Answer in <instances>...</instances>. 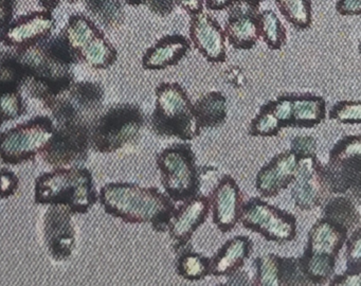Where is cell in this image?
<instances>
[{
    "label": "cell",
    "instance_id": "cell-20",
    "mask_svg": "<svg viewBox=\"0 0 361 286\" xmlns=\"http://www.w3.org/2000/svg\"><path fill=\"white\" fill-rule=\"evenodd\" d=\"M348 234V231L344 227L327 218H320L308 231L307 244L304 251L338 260L340 251L345 245Z\"/></svg>",
    "mask_w": 361,
    "mask_h": 286
},
{
    "label": "cell",
    "instance_id": "cell-6",
    "mask_svg": "<svg viewBox=\"0 0 361 286\" xmlns=\"http://www.w3.org/2000/svg\"><path fill=\"white\" fill-rule=\"evenodd\" d=\"M193 148L190 143H174L158 153L156 165L166 194L183 203L200 193L202 176Z\"/></svg>",
    "mask_w": 361,
    "mask_h": 286
},
{
    "label": "cell",
    "instance_id": "cell-21",
    "mask_svg": "<svg viewBox=\"0 0 361 286\" xmlns=\"http://www.w3.org/2000/svg\"><path fill=\"white\" fill-rule=\"evenodd\" d=\"M252 247V241L246 235L228 239L210 258V275L228 277L240 270L250 258Z\"/></svg>",
    "mask_w": 361,
    "mask_h": 286
},
{
    "label": "cell",
    "instance_id": "cell-42",
    "mask_svg": "<svg viewBox=\"0 0 361 286\" xmlns=\"http://www.w3.org/2000/svg\"><path fill=\"white\" fill-rule=\"evenodd\" d=\"M225 285H251V279L247 271L240 270L228 275Z\"/></svg>",
    "mask_w": 361,
    "mask_h": 286
},
{
    "label": "cell",
    "instance_id": "cell-22",
    "mask_svg": "<svg viewBox=\"0 0 361 286\" xmlns=\"http://www.w3.org/2000/svg\"><path fill=\"white\" fill-rule=\"evenodd\" d=\"M191 50V42L180 34L160 38L142 57V67L147 70H164L178 65Z\"/></svg>",
    "mask_w": 361,
    "mask_h": 286
},
{
    "label": "cell",
    "instance_id": "cell-13",
    "mask_svg": "<svg viewBox=\"0 0 361 286\" xmlns=\"http://www.w3.org/2000/svg\"><path fill=\"white\" fill-rule=\"evenodd\" d=\"M75 214L67 205H49L44 215V239L49 256L56 262L69 260L77 245V232L73 218Z\"/></svg>",
    "mask_w": 361,
    "mask_h": 286
},
{
    "label": "cell",
    "instance_id": "cell-12",
    "mask_svg": "<svg viewBox=\"0 0 361 286\" xmlns=\"http://www.w3.org/2000/svg\"><path fill=\"white\" fill-rule=\"evenodd\" d=\"M291 184L293 203L302 211H310L321 207L331 197L324 167L317 155L299 157Z\"/></svg>",
    "mask_w": 361,
    "mask_h": 286
},
{
    "label": "cell",
    "instance_id": "cell-43",
    "mask_svg": "<svg viewBox=\"0 0 361 286\" xmlns=\"http://www.w3.org/2000/svg\"><path fill=\"white\" fill-rule=\"evenodd\" d=\"M175 4H178L181 8H185L188 13L194 15L202 12L204 1L202 0H174Z\"/></svg>",
    "mask_w": 361,
    "mask_h": 286
},
{
    "label": "cell",
    "instance_id": "cell-47",
    "mask_svg": "<svg viewBox=\"0 0 361 286\" xmlns=\"http://www.w3.org/2000/svg\"><path fill=\"white\" fill-rule=\"evenodd\" d=\"M4 123H5V120H4L3 114H1V112H0V127H1Z\"/></svg>",
    "mask_w": 361,
    "mask_h": 286
},
{
    "label": "cell",
    "instance_id": "cell-35",
    "mask_svg": "<svg viewBox=\"0 0 361 286\" xmlns=\"http://www.w3.org/2000/svg\"><path fill=\"white\" fill-rule=\"evenodd\" d=\"M282 286H310V281L304 275L299 258L282 256Z\"/></svg>",
    "mask_w": 361,
    "mask_h": 286
},
{
    "label": "cell",
    "instance_id": "cell-16",
    "mask_svg": "<svg viewBox=\"0 0 361 286\" xmlns=\"http://www.w3.org/2000/svg\"><path fill=\"white\" fill-rule=\"evenodd\" d=\"M229 44L238 50H250L259 40L257 6L245 0H238L230 6L226 28L224 30Z\"/></svg>",
    "mask_w": 361,
    "mask_h": 286
},
{
    "label": "cell",
    "instance_id": "cell-30",
    "mask_svg": "<svg viewBox=\"0 0 361 286\" xmlns=\"http://www.w3.org/2000/svg\"><path fill=\"white\" fill-rule=\"evenodd\" d=\"M90 14L105 28H117L124 18L122 0H84Z\"/></svg>",
    "mask_w": 361,
    "mask_h": 286
},
{
    "label": "cell",
    "instance_id": "cell-1",
    "mask_svg": "<svg viewBox=\"0 0 361 286\" xmlns=\"http://www.w3.org/2000/svg\"><path fill=\"white\" fill-rule=\"evenodd\" d=\"M12 49L25 73L23 90L45 104L75 82L73 65L79 63L62 33L35 44Z\"/></svg>",
    "mask_w": 361,
    "mask_h": 286
},
{
    "label": "cell",
    "instance_id": "cell-8",
    "mask_svg": "<svg viewBox=\"0 0 361 286\" xmlns=\"http://www.w3.org/2000/svg\"><path fill=\"white\" fill-rule=\"evenodd\" d=\"M56 123L48 116H37L0 133V159L6 165H22L41 154L54 135Z\"/></svg>",
    "mask_w": 361,
    "mask_h": 286
},
{
    "label": "cell",
    "instance_id": "cell-5",
    "mask_svg": "<svg viewBox=\"0 0 361 286\" xmlns=\"http://www.w3.org/2000/svg\"><path fill=\"white\" fill-rule=\"evenodd\" d=\"M145 125V114L138 104L117 103L102 110L90 127V148L111 154L136 143Z\"/></svg>",
    "mask_w": 361,
    "mask_h": 286
},
{
    "label": "cell",
    "instance_id": "cell-34",
    "mask_svg": "<svg viewBox=\"0 0 361 286\" xmlns=\"http://www.w3.org/2000/svg\"><path fill=\"white\" fill-rule=\"evenodd\" d=\"M329 118L341 124H360L361 102L359 100L337 102L329 109Z\"/></svg>",
    "mask_w": 361,
    "mask_h": 286
},
{
    "label": "cell",
    "instance_id": "cell-3",
    "mask_svg": "<svg viewBox=\"0 0 361 286\" xmlns=\"http://www.w3.org/2000/svg\"><path fill=\"white\" fill-rule=\"evenodd\" d=\"M92 172L86 167H56L35 180L37 205H67L75 214H85L98 201Z\"/></svg>",
    "mask_w": 361,
    "mask_h": 286
},
{
    "label": "cell",
    "instance_id": "cell-23",
    "mask_svg": "<svg viewBox=\"0 0 361 286\" xmlns=\"http://www.w3.org/2000/svg\"><path fill=\"white\" fill-rule=\"evenodd\" d=\"M289 126L312 129L326 119V101L314 93H288Z\"/></svg>",
    "mask_w": 361,
    "mask_h": 286
},
{
    "label": "cell",
    "instance_id": "cell-24",
    "mask_svg": "<svg viewBox=\"0 0 361 286\" xmlns=\"http://www.w3.org/2000/svg\"><path fill=\"white\" fill-rule=\"evenodd\" d=\"M194 114L200 129H213L227 121V97L221 91L204 93L193 103Z\"/></svg>",
    "mask_w": 361,
    "mask_h": 286
},
{
    "label": "cell",
    "instance_id": "cell-26",
    "mask_svg": "<svg viewBox=\"0 0 361 286\" xmlns=\"http://www.w3.org/2000/svg\"><path fill=\"white\" fill-rule=\"evenodd\" d=\"M117 59V50L102 32L97 34L79 52V61H83L94 69H107Z\"/></svg>",
    "mask_w": 361,
    "mask_h": 286
},
{
    "label": "cell",
    "instance_id": "cell-7",
    "mask_svg": "<svg viewBox=\"0 0 361 286\" xmlns=\"http://www.w3.org/2000/svg\"><path fill=\"white\" fill-rule=\"evenodd\" d=\"M105 91L100 83L73 82L64 90L44 104L59 124L92 127L102 112Z\"/></svg>",
    "mask_w": 361,
    "mask_h": 286
},
{
    "label": "cell",
    "instance_id": "cell-19",
    "mask_svg": "<svg viewBox=\"0 0 361 286\" xmlns=\"http://www.w3.org/2000/svg\"><path fill=\"white\" fill-rule=\"evenodd\" d=\"M56 27V19L48 11L35 12L20 17L10 23L3 33L1 42L13 48L35 44L51 35Z\"/></svg>",
    "mask_w": 361,
    "mask_h": 286
},
{
    "label": "cell",
    "instance_id": "cell-36",
    "mask_svg": "<svg viewBox=\"0 0 361 286\" xmlns=\"http://www.w3.org/2000/svg\"><path fill=\"white\" fill-rule=\"evenodd\" d=\"M346 245V269L361 273V227L357 226L352 234L348 237Z\"/></svg>",
    "mask_w": 361,
    "mask_h": 286
},
{
    "label": "cell",
    "instance_id": "cell-39",
    "mask_svg": "<svg viewBox=\"0 0 361 286\" xmlns=\"http://www.w3.org/2000/svg\"><path fill=\"white\" fill-rule=\"evenodd\" d=\"M361 281V273L345 270L341 275H334L329 280L331 286H359Z\"/></svg>",
    "mask_w": 361,
    "mask_h": 286
},
{
    "label": "cell",
    "instance_id": "cell-41",
    "mask_svg": "<svg viewBox=\"0 0 361 286\" xmlns=\"http://www.w3.org/2000/svg\"><path fill=\"white\" fill-rule=\"evenodd\" d=\"M336 8L341 15H359L361 13V0H339Z\"/></svg>",
    "mask_w": 361,
    "mask_h": 286
},
{
    "label": "cell",
    "instance_id": "cell-48",
    "mask_svg": "<svg viewBox=\"0 0 361 286\" xmlns=\"http://www.w3.org/2000/svg\"><path fill=\"white\" fill-rule=\"evenodd\" d=\"M3 31H0V42H1V40H3Z\"/></svg>",
    "mask_w": 361,
    "mask_h": 286
},
{
    "label": "cell",
    "instance_id": "cell-27",
    "mask_svg": "<svg viewBox=\"0 0 361 286\" xmlns=\"http://www.w3.org/2000/svg\"><path fill=\"white\" fill-rule=\"evenodd\" d=\"M176 271L188 281H200L210 275V258L194 251L191 244L176 252Z\"/></svg>",
    "mask_w": 361,
    "mask_h": 286
},
{
    "label": "cell",
    "instance_id": "cell-4",
    "mask_svg": "<svg viewBox=\"0 0 361 286\" xmlns=\"http://www.w3.org/2000/svg\"><path fill=\"white\" fill-rule=\"evenodd\" d=\"M155 108L149 125L155 135L192 141L202 129L196 122L193 103L183 85L162 82L155 89Z\"/></svg>",
    "mask_w": 361,
    "mask_h": 286
},
{
    "label": "cell",
    "instance_id": "cell-49",
    "mask_svg": "<svg viewBox=\"0 0 361 286\" xmlns=\"http://www.w3.org/2000/svg\"><path fill=\"white\" fill-rule=\"evenodd\" d=\"M67 1H69V2H75V1H80V0H67Z\"/></svg>",
    "mask_w": 361,
    "mask_h": 286
},
{
    "label": "cell",
    "instance_id": "cell-38",
    "mask_svg": "<svg viewBox=\"0 0 361 286\" xmlns=\"http://www.w3.org/2000/svg\"><path fill=\"white\" fill-rule=\"evenodd\" d=\"M290 150L298 157L317 155V141L312 136L298 135L291 139Z\"/></svg>",
    "mask_w": 361,
    "mask_h": 286
},
{
    "label": "cell",
    "instance_id": "cell-25",
    "mask_svg": "<svg viewBox=\"0 0 361 286\" xmlns=\"http://www.w3.org/2000/svg\"><path fill=\"white\" fill-rule=\"evenodd\" d=\"M360 199L352 195L340 194L326 201L323 207L322 218H327L346 230H354L360 225Z\"/></svg>",
    "mask_w": 361,
    "mask_h": 286
},
{
    "label": "cell",
    "instance_id": "cell-15",
    "mask_svg": "<svg viewBox=\"0 0 361 286\" xmlns=\"http://www.w3.org/2000/svg\"><path fill=\"white\" fill-rule=\"evenodd\" d=\"M209 213V197L200 193L175 208L166 230L174 242V250L190 243L196 230L206 222Z\"/></svg>",
    "mask_w": 361,
    "mask_h": 286
},
{
    "label": "cell",
    "instance_id": "cell-46",
    "mask_svg": "<svg viewBox=\"0 0 361 286\" xmlns=\"http://www.w3.org/2000/svg\"><path fill=\"white\" fill-rule=\"evenodd\" d=\"M245 1L248 2V4H252L255 6H259V4H261L263 0H245Z\"/></svg>",
    "mask_w": 361,
    "mask_h": 286
},
{
    "label": "cell",
    "instance_id": "cell-33",
    "mask_svg": "<svg viewBox=\"0 0 361 286\" xmlns=\"http://www.w3.org/2000/svg\"><path fill=\"white\" fill-rule=\"evenodd\" d=\"M282 129L280 121L263 104L257 116L251 120L248 133L251 137H276Z\"/></svg>",
    "mask_w": 361,
    "mask_h": 286
},
{
    "label": "cell",
    "instance_id": "cell-45",
    "mask_svg": "<svg viewBox=\"0 0 361 286\" xmlns=\"http://www.w3.org/2000/svg\"><path fill=\"white\" fill-rule=\"evenodd\" d=\"M41 6L48 12L54 11L60 4L61 0H39Z\"/></svg>",
    "mask_w": 361,
    "mask_h": 286
},
{
    "label": "cell",
    "instance_id": "cell-44",
    "mask_svg": "<svg viewBox=\"0 0 361 286\" xmlns=\"http://www.w3.org/2000/svg\"><path fill=\"white\" fill-rule=\"evenodd\" d=\"M238 0H207V8L210 10H224L225 8H230Z\"/></svg>",
    "mask_w": 361,
    "mask_h": 286
},
{
    "label": "cell",
    "instance_id": "cell-29",
    "mask_svg": "<svg viewBox=\"0 0 361 286\" xmlns=\"http://www.w3.org/2000/svg\"><path fill=\"white\" fill-rule=\"evenodd\" d=\"M255 286H282V256L274 254H264L255 260Z\"/></svg>",
    "mask_w": 361,
    "mask_h": 286
},
{
    "label": "cell",
    "instance_id": "cell-40",
    "mask_svg": "<svg viewBox=\"0 0 361 286\" xmlns=\"http://www.w3.org/2000/svg\"><path fill=\"white\" fill-rule=\"evenodd\" d=\"M16 0H0V31H5L11 23L16 12Z\"/></svg>",
    "mask_w": 361,
    "mask_h": 286
},
{
    "label": "cell",
    "instance_id": "cell-11",
    "mask_svg": "<svg viewBox=\"0 0 361 286\" xmlns=\"http://www.w3.org/2000/svg\"><path fill=\"white\" fill-rule=\"evenodd\" d=\"M90 150V129L56 123L54 135L41 155L43 160L54 167H80L87 160Z\"/></svg>",
    "mask_w": 361,
    "mask_h": 286
},
{
    "label": "cell",
    "instance_id": "cell-37",
    "mask_svg": "<svg viewBox=\"0 0 361 286\" xmlns=\"http://www.w3.org/2000/svg\"><path fill=\"white\" fill-rule=\"evenodd\" d=\"M20 188L18 176L11 169H0V198H9L16 195Z\"/></svg>",
    "mask_w": 361,
    "mask_h": 286
},
{
    "label": "cell",
    "instance_id": "cell-14",
    "mask_svg": "<svg viewBox=\"0 0 361 286\" xmlns=\"http://www.w3.org/2000/svg\"><path fill=\"white\" fill-rule=\"evenodd\" d=\"M212 220L221 233H228L240 222L244 205L242 191L234 177L225 174L209 196Z\"/></svg>",
    "mask_w": 361,
    "mask_h": 286
},
{
    "label": "cell",
    "instance_id": "cell-17",
    "mask_svg": "<svg viewBox=\"0 0 361 286\" xmlns=\"http://www.w3.org/2000/svg\"><path fill=\"white\" fill-rule=\"evenodd\" d=\"M299 157L290 150L276 154L257 172L255 188L261 197L274 198L286 190L293 180Z\"/></svg>",
    "mask_w": 361,
    "mask_h": 286
},
{
    "label": "cell",
    "instance_id": "cell-2",
    "mask_svg": "<svg viewBox=\"0 0 361 286\" xmlns=\"http://www.w3.org/2000/svg\"><path fill=\"white\" fill-rule=\"evenodd\" d=\"M99 201L109 215L128 224H151L157 232L168 230L174 201L156 186L133 182H109L100 190Z\"/></svg>",
    "mask_w": 361,
    "mask_h": 286
},
{
    "label": "cell",
    "instance_id": "cell-9",
    "mask_svg": "<svg viewBox=\"0 0 361 286\" xmlns=\"http://www.w3.org/2000/svg\"><path fill=\"white\" fill-rule=\"evenodd\" d=\"M331 194H348L360 199L361 136L346 135L336 142L323 165Z\"/></svg>",
    "mask_w": 361,
    "mask_h": 286
},
{
    "label": "cell",
    "instance_id": "cell-28",
    "mask_svg": "<svg viewBox=\"0 0 361 286\" xmlns=\"http://www.w3.org/2000/svg\"><path fill=\"white\" fill-rule=\"evenodd\" d=\"M100 32L92 19L82 14H75L71 16L62 34L71 50L79 59L80 51Z\"/></svg>",
    "mask_w": 361,
    "mask_h": 286
},
{
    "label": "cell",
    "instance_id": "cell-10",
    "mask_svg": "<svg viewBox=\"0 0 361 286\" xmlns=\"http://www.w3.org/2000/svg\"><path fill=\"white\" fill-rule=\"evenodd\" d=\"M240 222L244 228L259 233L264 239L274 243L286 244L297 237L295 216L270 205L261 197H252L244 203Z\"/></svg>",
    "mask_w": 361,
    "mask_h": 286
},
{
    "label": "cell",
    "instance_id": "cell-32",
    "mask_svg": "<svg viewBox=\"0 0 361 286\" xmlns=\"http://www.w3.org/2000/svg\"><path fill=\"white\" fill-rule=\"evenodd\" d=\"M279 10L297 29H306L312 23L310 0H276Z\"/></svg>",
    "mask_w": 361,
    "mask_h": 286
},
{
    "label": "cell",
    "instance_id": "cell-18",
    "mask_svg": "<svg viewBox=\"0 0 361 286\" xmlns=\"http://www.w3.org/2000/svg\"><path fill=\"white\" fill-rule=\"evenodd\" d=\"M190 37L194 47L210 63H225L227 59L225 32L210 15L202 11L192 15Z\"/></svg>",
    "mask_w": 361,
    "mask_h": 286
},
{
    "label": "cell",
    "instance_id": "cell-31",
    "mask_svg": "<svg viewBox=\"0 0 361 286\" xmlns=\"http://www.w3.org/2000/svg\"><path fill=\"white\" fill-rule=\"evenodd\" d=\"M259 37L271 50H280L286 42V30L272 10L259 13Z\"/></svg>",
    "mask_w": 361,
    "mask_h": 286
}]
</instances>
